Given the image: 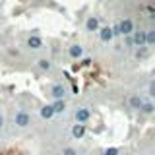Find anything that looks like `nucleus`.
Returning <instances> with one entry per match:
<instances>
[{
	"label": "nucleus",
	"instance_id": "12",
	"mask_svg": "<svg viewBox=\"0 0 155 155\" xmlns=\"http://www.w3.org/2000/svg\"><path fill=\"white\" fill-rule=\"evenodd\" d=\"M99 39L103 43H110L114 39V33H113V27H109V25H105V27H101L99 29Z\"/></svg>",
	"mask_w": 155,
	"mask_h": 155
},
{
	"label": "nucleus",
	"instance_id": "22",
	"mask_svg": "<svg viewBox=\"0 0 155 155\" xmlns=\"http://www.w3.org/2000/svg\"><path fill=\"white\" fill-rule=\"evenodd\" d=\"M18 155H23V153H18Z\"/></svg>",
	"mask_w": 155,
	"mask_h": 155
},
{
	"label": "nucleus",
	"instance_id": "1",
	"mask_svg": "<svg viewBox=\"0 0 155 155\" xmlns=\"http://www.w3.org/2000/svg\"><path fill=\"white\" fill-rule=\"evenodd\" d=\"M14 124H16V128H19V130L27 128V126L31 124V116H29V113L25 109L16 110V114H14Z\"/></svg>",
	"mask_w": 155,
	"mask_h": 155
},
{
	"label": "nucleus",
	"instance_id": "17",
	"mask_svg": "<svg viewBox=\"0 0 155 155\" xmlns=\"http://www.w3.org/2000/svg\"><path fill=\"white\" fill-rule=\"evenodd\" d=\"M124 47L136 48V43H134V37H132V35H126V37H124Z\"/></svg>",
	"mask_w": 155,
	"mask_h": 155
},
{
	"label": "nucleus",
	"instance_id": "19",
	"mask_svg": "<svg viewBox=\"0 0 155 155\" xmlns=\"http://www.w3.org/2000/svg\"><path fill=\"white\" fill-rule=\"evenodd\" d=\"M62 155H78V151L74 147H64L62 149Z\"/></svg>",
	"mask_w": 155,
	"mask_h": 155
},
{
	"label": "nucleus",
	"instance_id": "21",
	"mask_svg": "<svg viewBox=\"0 0 155 155\" xmlns=\"http://www.w3.org/2000/svg\"><path fill=\"white\" fill-rule=\"evenodd\" d=\"M2 128H4V114L0 113V130H2Z\"/></svg>",
	"mask_w": 155,
	"mask_h": 155
},
{
	"label": "nucleus",
	"instance_id": "6",
	"mask_svg": "<svg viewBox=\"0 0 155 155\" xmlns=\"http://www.w3.org/2000/svg\"><path fill=\"white\" fill-rule=\"evenodd\" d=\"M99 29H101V21H99V18L97 16H89L85 19V31L87 33H99Z\"/></svg>",
	"mask_w": 155,
	"mask_h": 155
},
{
	"label": "nucleus",
	"instance_id": "11",
	"mask_svg": "<svg viewBox=\"0 0 155 155\" xmlns=\"http://www.w3.org/2000/svg\"><path fill=\"white\" fill-rule=\"evenodd\" d=\"M43 47H45V43H43V39L39 35H31L27 39V48L29 51H41Z\"/></svg>",
	"mask_w": 155,
	"mask_h": 155
},
{
	"label": "nucleus",
	"instance_id": "4",
	"mask_svg": "<svg viewBox=\"0 0 155 155\" xmlns=\"http://www.w3.org/2000/svg\"><path fill=\"white\" fill-rule=\"evenodd\" d=\"M68 56L74 58V60H80V58L85 56V47L80 45V43H72L70 47H68Z\"/></svg>",
	"mask_w": 155,
	"mask_h": 155
},
{
	"label": "nucleus",
	"instance_id": "14",
	"mask_svg": "<svg viewBox=\"0 0 155 155\" xmlns=\"http://www.w3.org/2000/svg\"><path fill=\"white\" fill-rule=\"evenodd\" d=\"M35 66H37V70H39V72H48V70L52 68V62L48 60V58H39Z\"/></svg>",
	"mask_w": 155,
	"mask_h": 155
},
{
	"label": "nucleus",
	"instance_id": "3",
	"mask_svg": "<svg viewBox=\"0 0 155 155\" xmlns=\"http://www.w3.org/2000/svg\"><path fill=\"white\" fill-rule=\"evenodd\" d=\"M74 120H76V122H80V124H87L91 120V109H89V107H76Z\"/></svg>",
	"mask_w": 155,
	"mask_h": 155
},
{
	"label": "nucleus",
	"instance_id": "15",
	"mask_svg": "<svg viewBox=\"0 0 155 155\" xmlns=\"http://www.w3.org/2000/svg\"><path fill=\"white\" fill-rule=\"evenodd\" d=\"M52 107H54L56 114H58V113H64V110H66V99H62V101H52Z\"/></svg>",
	"mask_w": 155,
	"mask_h": 155
},
{
	"label": "nucleus",
	"instance_id": "8",
	"mask_svg": "<svg viewBox=\"0 0 155 155\" xmlns=\"http://www.w3.org/2000/svg\"><path fill=\"white\" fill-rule=\"evenodd\" d=\"M85 124H80V122H76V124H72V128H70V134H72V138L74 140H84L85 138Z\"/></svg>",
	"mask_w": 155,
	"mask_h": 155
},
{
	"label": "nucleus",
	"instance_id": "16",
	"mask_svg": "<svg viewBox=\"0 0 155 155\" xmlns=\"http://www.w3.org/2000/svg\"><path fill=\"white\" fill-rule=\"evenodd\" d=\"M147 47H155V29L147 31Z\"/></svg>",
	"mask_w": 155,
	"mask_h": 155
},
{
	"label": "nucleus",
	"instance_id": "13",
	"mask_svg": "<svg viewBox=\"0 0 155 155\" xmlns=\"http://www.w3.org/2000/svg\"><path fill=\"white\" fill-rule=\"evenodd\" d=\"M140 113L145 114V116H151L155 113V103H153V99H143V103H142V109H140Z\"/></svg>",
	"mask_w": 155,
	"mask_h": 155
},
{
	"label": "nucleus",
	"instance_id": "5",
	"mask_svg": "<svg viewBox=\"0 0 155 155\" xmlns=\"http://www.w3.org/2000/svg\"><path fill=\"white\" fill-rule=\"evenodd\" d=\"M118 29H120V35H132V33L136 31V27H134V21L130 18H122L118 21Z\"/></svg>",
	"mask_w": 155,
	"mask_h": 155
},
{
	"label": "nucleus",
	"instance_id": "20",
	"mask_svg": "<svg viewBox=\"0 0 155 155\" xmlns=\"http://www.w3.org/2000/svg\"><path fill=\"white\" fill-rule=\"evenodd\" d=\"M118 153L120 151L116 147H109V149H105V151H103V155H118Z\"/></svg>",
	"mask_w": 155,
	"mask_h": 155
},
{
	"label": "nucleus",
	"instance_id": "10",
	"mask_svg": "<svg viewBox=\"0 0 155 155\" xmlns=\"http://www.w3.org/2000/svg\"><path fill=\"white\" fill-rule=\"evenodd\" d=\"M132 37H134L136 48L147 47V31H134V33H132Z\"/></svg>",
	"mask_w": 155,
	"mask_h": 155
},
{
	"label": "nucleus",
	"instance_id": "18",
	"mask_svg": "<svg viewBox=\"0 0 155 155\" xmlns=\"http://www.w3.org/2000/svg\"><path fill=\"white\" fill-rule=\"evenodd\" d=\"M147 95H149V99H155V81L147 84Z\"/></svg>",
	"mask_w": 155,
	"mask_h": 155
},
{
	"label": "nucleus",
	"instance_id": "2",
	"mask_svg": "<svg viewBox=\"0 0 155 155\" xmlns=\"http://www.w3.org/2000/svg\"><path fill=\"white\" fill-rule=\"evenodd\" d=\"M66 95H68V89H66V85H62V84H52L48 87V97H51V101H62V99H66Z\"/></svg>",
	"mask_w": 155,
	"mask_h": 155
},
{
	"label": "nucleus",
	"instance_id": "7",
	"mask_svg": "<svg viewBox=\"0 0 155 155\" xmlns=\"http://www.w3.org/2000/svg\"><path fill=\"white\" fill-rule=\"evenodd\" d=\"M39 116H41L43 120H51V118H54V116H56V110H54V107H52V103L43 105L41 109H39Z\"/></svg>",
	"mask_w": 155,
	"mask_h": 155
},
{
	"label": "nucleus",
	"instance_id": "9",
	"mask_svg": "<svg viewBox=\"0 0 155 155\" xmlns=\"http://www.w3.org/2000/svg\"><path fill=\"white\" fill-rule=\"evenodd\" d=\"M142 103H143V99L138 93H132L128 99H126V105H128V109H132V110H140L142 109Z\"/></svg>",
	"mask_w": 155,
	"mask_h": 155
}]
</instances>
